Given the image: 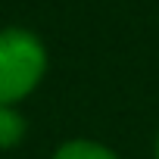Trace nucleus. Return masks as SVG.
Instances as JSON below:
<instances>
[{
  "label": "nucleus",
  "instance_id": "f257e3e1",
  "mask_svg": "<svg viewBox=\"0 0 159 159\" xmlns=\"http://www.w3.org/2000/svg\"><path fill=\"white\" fill-rule=\"evenodd\" d=\"M47 69L44 44L25 28L0 31V106H13L28 97Z\"/></svg>",
  "mask_w": 159,
  "mask_h": 159
},
{
  "label": "nucleus",
  "instance_id": "f03ea898",
  "mask_svg": "<svg viewBox=\"0 0 159 159\" xmlns=\"http://www.w3.org/2000/svg\"><path fill=\"white\" fill-rule=\"evenodd\" d=\"M53 159H119V156L97 140H66L53 153Z\"/></svg>",
  "mask_w": 159,
  "mask_h": 159
},
{
  "label": "nucleus",
  "instance_id": "7ed1b4c3",
  "mask_svg": "<svg viewBox=\"0 0 159 159\" xmlns=\"http://www.w3.org/2000/svg\"><path fill=\"white\" fill-rule=\"evenodd\" d=\"M25 137V119L13 106H0V150H13Z\"/></svg>",
  "mask_w": 159,
  "mask_h": 159
},
{
  "label": "nucleus",
  "instance_id": "20e7f679",
  "mask_svg": "<svg viewBox=\"0 0 159 159\" xmlns=\"http://www.w3.org/2000/svg\"><path fill=\"white\" fill-rule=\"evenodd\" d=\"M156 159H159V134H156Z\"/></svg>",
  "mask_w": 159,
  "mask_h": 159
}]
</instances>
